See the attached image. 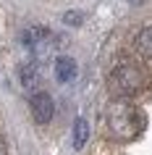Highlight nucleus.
I'll return each mask as SVG.
<instances>
[{
    "label": "nucleus",
    "instance_id": "obj_8",
    "mask_svg": "<svg viewBox=\"0 0 152 155\" xmlns=\"http://www.w3.org/2000/svg\"><path fill=\"white\" fill-rule=\"evenodd\" d=\"M21 82H24L26 90H34V87H37V82H40V71H37V66H34V63H29V66L21 68Z\"/></svg>",
    "mask_w": 152,
    "mask_h": 155
},
{
    "label": "nucleus",
    "instance_id": "obj_11",
    "mask_svg": "<svg viewBox=\"0 0 152 155\" xmlns=\"http://www.w3.org/2000/svg\"><path fill=\"white\" fill-rule=\"evenodd\" d=\"M131 3H139V0H131Z\"/></svg>",
    "mask_w": 152,
    "mask_h": 155
},
{
    "label": "nucleus",
    "instance_id": "obj_6",
    "mask_svg": "<svg viewBox=\"0 0 152 155\" xmlns=\"http://www.w3.org/2000/svg\"><path fill=\"white\" fill-rule=\"evenodd\" d=\"M134 48L142 58H152V26H144L134 37Z\"/></svg>",
    "mask_w": 152,
    "mask_h": 155
},
{
    "label": "nucleus",
    "instance_id": "obj_2",
    "mask_svg": "<svg viewBox=\"0 0 152 155\" xmlns=\"http://www.w3.org/2000/svg\"><path fill=\"white\" fill-rule=\"evenodd\" d=\"M144 82H147L144 71L139 66H131V63L115 66L113 74H110V90H113V95H118V97H131L136 92H142Z\"/></svg>",
    "mask_w": 152,
    "mask_h": 155
},
{
    "label": "nucleus",
    "instance_id": "obj_5",
    "mask_svg": "<svg viewBox=\"0 0 152 155\" xmlns=\"http://www.w3.org/2000/svg\"><path fill=\"white\" fill-rule=\"evenodd\" d=\"M76 76V61L68 55H60L55 61V79L58 82H71Z\"/></svg>",
    "mask_w": 152,
    "mask_h": 155
},
{
    "label": "nucleus",
    "instance_id": "obj_3",
    "mask_svg": "<svg viewBox=\"0 0 152 155\" xmlns=\"http://www.w3.org/2000/svg\"><path fill=\"white\" fill-rule=\"evenodd\" d=\"M21 40H24V45L32 50L37 58L50 55V50H53V45H55L53 32H50V29H45V26H29V29L21 34Z\"/></svg>",
    "mask_w": 152,
    "mask_h": 155
},
{
    "label": "nucleus",
    "instance_id": "obj_9",
    "mask_svg": "<svg viewBox=\"0 0 152 155\" xmlns=\"http://www.w3.org/2000/svg\"><path fill=\"white\" fill-rule=\"evenodd\" d=\"M63 21H66V24H71V26H79L81 24V13L71 11V13H66V16H63Z\"/></svg>",
    "mask_w": 152,
    "mask_h": 155
},
{
    "label": "nucleus",
    "instance_id": "obj_10",
    "mask_svg": "<svg viewBox=\"0 0 152 155\" xmlns=\"http://www.w3.org/2000/svg\"><path fill=\"white\" fill-rule=\"evenodd\" d=\"M0 155H8V147H5V142L0 139Z\"/></svg>",
    "mask_w": 152,
    "mask_h": 155
},
{
    "label": "nucleus",
    "instance_id": "obj_1",
    "mask_svg": "<svg viewBox=\"0 0 152 155\" xmlns=\"http://www.w3.org/2000/svg\"><path fill=\"white\" fill-rule=\"evenodd\" d=\"M108 129L113 131L115 139L128 142V139H136L142 134L144 118H142V113H139L136 105H131L128 100L121 97L115 103H110V108H108Z\"/></svg>",
    "mask_w": 152,
    "mask_h": 155
},
{
    "label": "nucleus",
    "instance_id": "obj_4",
    "mask_svg": "<svg viewBox=\"0 0 152 155\" xmlns=\"http://www.w3.org/2000/svg\"><path fill=\"white\" fill-rule=\"evenodd\" d=\"M29 108H32V116L37 124H50L53 121V113H55V103L47 92H34L32 100H29Z\"/></svg>",
    "mask_w": 152,
    "mask_h": 155
},
{
    "label": "nucleus",
    "instance_id": "obj_7",
    "mask_svg": "<svg viewBox=\"0 0 152 155\" xmlns=\"http://www.w3.org/2000/svg\"><path fill=\"white\" fill-rule=\"evenodd\" d=\"M87 139H89V126L84 118H76V124H73V147L76 150H81V147L87 145Z\"/></svg>",
    "mask_w": 152,
    "mask_h": 155
}]
</instances>
